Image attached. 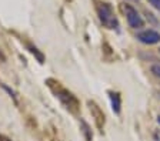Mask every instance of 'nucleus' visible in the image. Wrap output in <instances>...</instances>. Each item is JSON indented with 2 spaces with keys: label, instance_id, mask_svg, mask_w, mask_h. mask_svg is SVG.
Here are the masks:
<instances>
[{
  "label": "nucleus",
  "instance_id": "12",
  "mask_svg": "<svg viewBox=\"0 0 160 141\" xmlns=\"http://www.w3.org/2000/svg\"><path fill=\"white\" fill-rule=\"evenodd\" d=\"M67 2H72V0H67Z\"/></svg>",
  "mask_w": 160,
  "mask_h": 141
},
{
  "label": "nucleus",
  "instance_id": "13",
  "mask_svg": "<svg viewBox=\"0 0 160 141\" xmlns=\"http://www.w3.org/2000/svg\"><path fill=\"white\" fill-rule=\"evenodd\" d=\"M159 50H160V49H159Z\"/></svg>",
  "mask_w": 160,
  "mask_h": 141
},
{
  "label": "nucleus",
  "instance_id": "10",
  "mask_svg": "<svg viewBox=\"0 0 160 141\" xmlns=\"http://www.w3.org/2000/svg\"><path fill=\"white\" fill-rule=\"evenodd\" d=\"M0 141H13V140L9 138L7 135H4V134H0Z\"/></svg>",
  "mask_w": 160,
  "mask_h": 141
},
{
  "label": "nucleus",
  "instance_id": "5",
  "mask_svg": "<svg viewBox=\"0 0 160 141\" xmlns=\"http://www.w3.org/2000/svg\"><path fill=\"white\" fill-rule=\"evenodd\" d=\"M136 39L143 44H147V46H152V44H157L160 43V33L153 29H149V30H143L137 33Z\"/></svg>",
  "mask_w": 160,
  "mask_h": 141
},
{
  "label": "nucleus",
  "instance_id": "11",
  "mask_svg": "<svg viewBox=\"0 0 160 141\" xmlns=\"http://www.w3.org/2000/svg\"><path fill=\"white\" fill-rule=\"evenodd\" d=\"M157 123H159V124H160V115H159V117H157Z\"/></svg>",
  "mask_w": 160,
  "mask_h": 141
},
{
  "label": "nucleus",
  "instance_id": "9",
  "mask_svg": "<svg viewBox=\"0 0 160 141\" xmlns=\"http://www.w3.org/2000/svg\"><path fill=\"white\" fill-rule=\"evenodd\" d=\"M147 2H149V4H152L156 10L160 12V0H147Z\"/></svg>",
  "mask_w": 160,
  "mask_h": 141
},
{
  "label": "nucleus",
  "instance_id": "8",
  "mask_svg": "<svg viewBox=\"0 0 160 141\" xmlns=\"http://www.w3.org/2000/svg\"><path fill=\"white\" fill-rule=\"evenodd\" d=\"M150 70H152V73H153L154 77H156L157 80L160 81V64H153Z\"/></svg>",
  "mask_w": 160,
  "mask_h": 141
},
{
  "label": "nucleus",
  "instance_id": "1",
  "mask_svg": "<svg viewBox=\"0 0 160 141\" xmlns=\"http://www.w3.org/2000/svg\"><path fill=\"white\" fill-rule=\"evenodd\" d=\"M47 86L52 90V93L56 96V98H59V101L64 106V108L72 113V114H77L80 111V101L79 98L74 96L70 90H67L66 87H63L59 81L56 80H47Z\"/></svg>",
  "mask_w": 160,
  "mask_h": 141
},
{
  "label": "nucleus",
  "instance_id": "6",
  "mask_svg": "<svg viewBox=\"0 0 160 141\" xmlns=\"http://www.w3.org/2000/svg\"><path fill=\"white\" fill-rule=\"evenodd\" d=\"M107 94H109V100H110L112 110H113L114 114L119 115L120 113H122V96H120L119 91H113V90L107 91Z\"/></svg>",
  "mask_w": 160,
  "mask_h": 141
},
{
  "label": "nucleus",
  "instance_id": "3",
  "mask_svg": "<svg viewBox=\"0 0 160 141\" xmlns=\"http://www.w3.org/2000/svg\"><path fill=\"white\" fill-rule=\"evenodd\" d=\"M123 12H124V14H126L127 24H129L132 29L139 30V29H143L144 27L143 17L140 16L139 12H137L133 6H130V4H123Z\"/></svg>",
  "mask_w": 160,
  "mask_h": 141
},
{
  "label": "nucleus",
  "instance_id": "7",
  "mask_svg": "<svg viewBox=\"0 0 160 141\" xmlns=\"http://www.w3.org/2000/svg\"><path fill=\"white\" fill-rule=\"evenodd\" d=\"M80 123H82V133H83V135H84V140L92 141L93 140V133L90 130V125L87 124L84 120H80Z\"/></svg>",
  "mask_w": 160,
  "mask_h": 141
},
{
  "label": "nucleus",
  "instance_id": "2",
  "mask_svg": "<svg viewBox=\"0 0 160 141\" xmlns=\"http://www.w3.org/2000/svg\"><path fill=\"white\" fill-rule=\"evenodd\" d=\"M96 13L99 17L100 23L103 24V27L109 29V30H116L119 27V19L116 16L113 6L106 2H97L96 3Z\"/></svg>",
  "mask_w": 160,
  "mask_h": 141
},
{
  "label": "nucleus",
  "instance_id": "4",
  "mask_svg": "<svg viewBox=\"0 0 160 141\" xmlns=\"http://www.w3.org/2000/svg\"><path fill=\"white\" fill-rule=\"evenodd\" d=\"M87 106H89L90 114H92V117H93L94 124H96L97 130H99V131H103L104 124H106V115H104L102 107L97 104L96 101H92V100L87 101Z\"/></svg>",
  "mask_w": 160,
  "mask_h": 141
}]
</instances>
